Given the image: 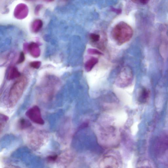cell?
Listing matches in <instances>:
<instances>
[{"instance_id": "1", "label": "cell", "mask_w": 168, "mask_h": 168, "mask_svg": "<svg viewBox=\"0 0 168 168\" xmlns=\"http://www.w3.org/2000/svg\"><path fill=\"white\" fill-rule=\"evenodd\" d=\"M133 33L132 27L126 22L122 21L113 28L111 35L113 40L119 46L129 41Z\"/></svg>"}, {"instance_id": "2", "label": "cell", "mask_w": 168, "mask_h": 168, "mask_svg": "<svg viewBox=\"0 0 168 168\" xmlns=\"http://www.w3.org/2000/svg\"><path fill=\"white\" fill-rule=\"evenodd\" d=\"M27 84L24 76H20L11 87L9 94V103L11 108L14 107L21 97Z\"/></svg>"}, {"instance_id": "3", "label": "cell", "mask_w": 168, "mask_h": 168, "mask_svg": "<svg viewBox=\"0 0 168 168\" xmlns=\"http://www.w3.org/2000/svg\"><path fill=\"white\" fill-rule=\"evenodd\" d=\"M133 80V73L130 67H124L117 75L115 82L116 85L120 88H125L130 85Z\"/></svg>"}, {"instance_id": "4", "label": "cell", "mask_w": 168, "mask_h": 168, "mask_svg": "<svg viewBox=\"0 0 168 168\" xmlns=\"http://www.w3.org/2000/svg\"><path fill=\"white\" fill-rule=\"evenodd\" d=\"M25 114L28 118L36 124L40 125L44 124L40 109L38 106L35 105L30 108L26 112Z\"/></svg>"}, {"instance_id": "5", "label": "cell", "mask_w": 168, "mask_h": 168, "mask_svg": "<svg viewBox=\"0 0 168 168\" xmlns=\"http://www.w3.org/2000/svg\"><path fill=\"white\" fill-rule=\"evenodd\" d=\"M27 49L33 57L37 58L40 56L41 50L37 43H31L28 46Z\"/></svg>"}, {"instance_id": "6", "label": "cell", "mask_w": 168, "mask_h": 168, "mask_svg": "<svg viewBox=\"0 0 168 168\" xmlns=\"http://www.w3.org/2000/svg\"><path fill=\"white\" fill-rule=\"evenodd\" d=\"M21 76L20 72L16 67H13L9 70L7 75V79L9 80H13L20 77Z\"/></svg>"}, {"instance_id": "7", "label": "cell", "mask_w": 168, "mask_h": 168, "mask_svg": "<svg viewBox=\"0 0 168 168\" xmlns=\"http://www.w3.org/2000/svg\"><path fill=\"white\" fill-rule=\"evenodd\" d=\"M16 10V9H15ZM27 8L26 6L21 5L19 6L15 11V17L19 16L18 18H24L27 13Z\"/></svg>"}, {"instance_id": "8", "label": "cell", "mask_w": 168, "mask_h": 168, "mask_svg": "<svg viewBox=\"0 0 168 168\" xmlns=\"http://www.w3.org/2000/svg\"><path fill=\"white\" fill-rule=\"evenodd\" d=\"M101 165L104 166H117V163L116 160L114 157H107L104 158L101 161Z\"/></svg>"}, {"instance_id": "9", "label": "cell", "mask_w": 168, "mask_h": 168, "mask_svg": "<svg viewBox=\"0 0 168 168\" xmlns=\"http://www.w3.org/2000/svg\"><path fill=\"white\" fill-rule=\"evenodd\" d=\"M98 59L92 57L88 60L85 64V69L87 72L91 71L98 62Z\"/></svg>"}, {"instance_id": "10", "label": "cell", "mask_w": 168, "mask_h": 168, "mask_svg": "<svg viewBox=\"0 0 168 168\" xmlns=\"http://www.w3.org/2000/svg\"><path fill=\"white\" fill-rule=\"evenodd\" d=\"M43 23L40 20H37L33 22L31 26L32 31L34 33H37L42 29Z\"/></svg>"}, {"instance_id": "11", "label": "cell", "mask_w": 168, "mask_h": 168, "mask_svg": "<svg viewBox=\"0 0 168 168\" xmlns=\"http://www.w3.org/2000/svg\"><path fill=\"white\" fill-rule=\"evenodd\" d=\"M149 96V91L145 88H143L141 90L139 95V99L140 102H145L148 98Z\"/></svg>"}, {"instance_id": "12", "label": "cell", "mask_w": 168, "mask_h": 168, "mask_svg": "<svg viewBox=\"0 0 168 168\" xmlns=\"http://www.w3.org/2000/svg\"><path fill=\"white\" fill-rule=\"evenodd\" d=\"M31 126L30 122L25 119H21L19 122V127L21 130H24Z\"/></svg>"}, {"instance_id": "13", "label": "cell", "mask_w": 168, "mask_h": 168, "mask_svg": "<svg viewBox=\"0 0 168 168\" xmlns=\"http://www.w3.org/2000/svg\"><path fill=\"white\" fill-rule=\"evenodd\" d=\"M100 36L96 33H91L89 36L90 40L93 43H98L100 40Z\"/></svg>"}, {"instance_id": "14", "label": "cell", "mask_w": 168, "mask_h": 168, "mask_svg": "<svg viewBox=\"0 0 168 168\" xmlns=\"http://www.w3.org/2000/svg\"><path fill=\"white\" fill-rule=\"evenodd\" d=\"M8 117L5 115L1 114V130L4 128L6 123L8 120Z\"/></svg>"}, {"instance_id": "15", "label": "cell", "mask_w": 168, "mask_h": 168, "mask_svg": "<svg viewBox=\"0 0 168 168\" xmlns=\"http://www.w3.org/2000/svg\"><path fill=\"white\" fill-rule=\"evenodd\" d=\"M42 63L40 61H32L30 63V66L32 68L38 69L41 66Z\"/></svg>"}, {"instance_id": "16", "label": "cell", "mask_w": 168, "mask_h": 168, "mask_svg": "<svg viewBox=\"0 0 168 168\" xmlns=\"http://www.w3.org/2000/svg\"><path fill=\"white\" fill-rule=\"evenodd\" d=\"M25 60V55L24 52H21L20 53L19 59L17 61L18 64H20L23 63Z\"/></svg>"}, {"instance_id": "17", "label": "cell", "mask_w": 168, "mask_h": 168, "mask_svg": "<svg viewBox=\"0 0 168 168\" xmlns=\"http://www.w3.org/2000/svg\"><path fill=\"white\" fill-rule=\"evenodd\" d=\"M58 158V156L57 155H54L50 156L48 157L47 160L50 162L55 161Z\"/></svg>"}, {"instance_id": "18", "label": "cell", "mask_w": 168, "mask_h": 168, "mask_svg": "<svg viewBox=\"0 0 168 168\" xmlns=\"http://www.w3.org/2000/svg\"><path fill=\"white\" fill-rule=\"evenodd\" d=\"M88 52L89 53L93 54H96L98 55H102V54L101 52L98 51V50L95 49H89L88 50Z\"/></svg>"}, {"instance_id": "19", "label": "cell", "mask_w": 168, "mask_h": 168, "mask_svg": "<svg viewBox=\"0 0 168 168\" xmlns=\"http://www.w3.org/2000/svg\"><path fill=\"white\" fill-rule=\"evenodd\" d=\"M150 0H136L135 3H140L143 5L147 4Z\"/></svg>"}, {"instance_id": "20", "label": "cell", "mask_w": 168, "mask_h": 168, "mask_svg": "<svg viewBox=\"0 0 168 168\" xmlns=\"http://www.w3.org/2000/svg\"><path fill=\"white\" fill-rule=\"evenodd\" d=\"M41 8V6L40 5H38V6L36 8V9L35 10V14H37L39 12V11H40Z\"/></svg>"}, {"instance_id": "21", "label": "cell", "mask_w": 168, "mask_h": 168, "mask_svg": "<svg viewBox=\"0 0 168 168\" xmlns=\"http://www.w3.org/2000/svg\"><path fill=\"white\" fill-rule=\"evenodd\" d=\"M113 10L114 11V12L116 13L117 14H120L121 13V10L120 9H117L113 8Z\"/></svg>"}, {"instance_id": "22", "label": "cell", "mask_w": 168, "mask_h": 168, "mask_svg": "<svg viewBox=\"0 0 168 168\" xmlns=\"http://www.w3.org/2000/svg\"><path fill=\"white\" fill-rule=\"evenodd\" d=\"M44 1L47 2H50L53 1L54 0H44Z\"/></svg>"}]
</instances>
